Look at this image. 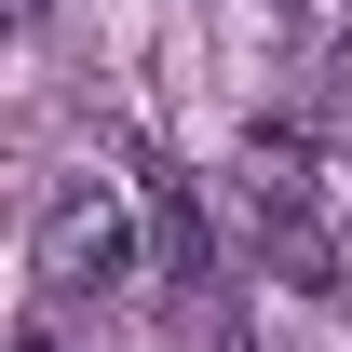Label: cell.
Masks as SVG:
<instances>
[{
  "label": "cell",
  "instance_id": "1",
  "mask_svg": "<svg viewBox=\"0 0 352 352\" xmlns=\"http://www.w3.org/2000/svg\"><path fill=\"white\" fill-rule=\"evenodd\" d=\"M135 204H149V190H109V176H68V190L41 204V285H54V298H109V285L149 271Z\"/></svg>",
  "mask_w": 352,
  "mask_h": 352
},
{
  "label": "cell",
  "instance_id": "3",
  "mask_svg": "<svg viewBox=\"0 0 352 352\" xmlns=\"http://www.w3.org/2000/svg\"><path fill=\"white\" fill-rule=\"evenodd\" d=\"M14 352H54V339H41V325H28V339H14Z\"/></svg>",
  "mask_w": 352,
  "mask_h": 352
},
{
  "label": "cell",
  "instance_id": "2",
  "mask_svg": "<svg viewBox=\"0 0 352 352\" xmlns=\"http://www.w3.org/2000/svg\"><path fill=\"white\" fill-rule=\"evenodd\" d=\"M135 190H149V271H163V285H217V230H204V204H190V176L135 163Z\"/></svg>",
  "mask_w": 352,
  "mask_h": 352
},
{
  "label": "cell",
  "instance_id": "4",
  "mask_svg": "<svg viewBox=\"0 0 352 352\" xmlns=\"http://www.w3.org/2000/svg\"><path fill=\"white\" fill-rule=\"evenodd\" d=\"M14 14H41V0H14Z\"/></svg>",
  "mask_w": 352,
  "mask_h": 352
}]
</instances>
